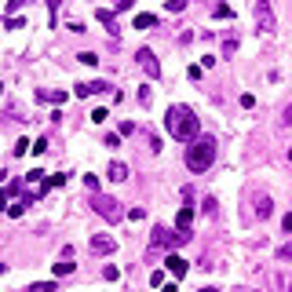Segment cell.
I'll return each instance as SVG.
<instances>
[{
	"mask_svg": "<svg viewBox=\"0 0 292 292\" xmlns=\"http://www.w3.org/2000/svg\"><path fill=\"white\" fill-rule=\"evenodd\" d=\"M164 128H168V135H172V139H179V143H194L197 135H201V121L194 117L190 106H168Z\"/></svg>",
	"mask_w": 292,
	"mask_h": 292,
	"instance_id": "cell-1",
	"label": "cell"
},
{
	"mask_svg": "<svg viewBox=\"0 0 292 292\" xmlns=\"http://www.w3.org/2000/svg\"><path fill=\"white\" fill-rule=\"evenodd\" d=\"M212 161H216V139L197 135V139L187 146V168L190 172H205V168H212Z\"/></svg>",
	"mask_w": 292,
	"mask_h": 292,
	"instance_id": "cell-2",
	"label": "cell"
},
{
	"mask_svg": "<svg viewBox=\"0 0 292 292\" xmlns=\"http://www.w3.org/2000/svg\"><path fill=\"white\" fill-rule=\"evenodd\" d=\"M91 212H95V216H102L106 223H121V219H125V208H121V201H113V197H106V194H91Z\"/></svg>",
	"mask_w": 292,
	"mask_h": 292,
	"instance_id": "cell-3",
	"label": "cell"
},
{
	"mask_svg": "<svg viewBox=\"0 0 292 292\" xmlns=\"http://www.w3.org/2000/svg\"><path fill=\"white\" fill-rule=\"evenodd\" d=\"M256 26H259V33H270L274 29V8H270V0H256Z\"/></svg>",
	"mask_w": 292,
	"mask_h": 292,
	"instance_id": "cell-4",
	"label": "cell"
},
{
	"mask_svg": "<svg viewBox=\"0 0 292 292\" xmlns=\"http://www.w3.org/2000/svg\"><path fill=\"white\" fill-rule=\"evenodd\" d=\"M168 245H176V234H172L168 226H153V234H150V252L168 249Z\"/></svg>",
	"mask_w": 292,
	"mask_h": 292,
	"instance_id": "cell-5",
	"label": "cell"
},
{
	"mask_svg": "<svg viewBox=\"0 0 292 292\" xmlns=\"http://www.w3.org/2000/svg\"><path fill=\"white\" fill-rule=\"evenodd\" d=\"M106 91H110V84H106V81H88V84H77L73 95H77V99H88V95H106Z\"/></svg>",
	"mask_w": 292,
	"mask_h": 292,
	"instance_id": "cell-6",
	"label": "cell"
},
{
	"mask_svg": "<svg viewBox=\"0 0 292 292\" xmlns=\"http://www.w3.org/2000/svg\"><path fill=\"white\" fill-rule=\"evenodd\" d=\"M135 59H139V66L146 70V77H161V63H157V55H153L150 48H139Z\"/></svg>",
	"mask_w": 292,
	"mask_h": 292,
	"instance_id": "cell-7",
	"label": "cell"
},
{
	"mask_svg": "<svg viewBox=\"0 0 292 292\" xmlns=\"http://www.w3.org/2000/svg\"><path fill=\"white\" fill-rule=\"evenodd\" d=\"M117 249V238H110V234H95V238H91V252H95V256H110Z\"/></svg>",
	"mask_w": 292,
	"mask_h": 292,
	"instance_id": "cell-8",
	"label": "cell"
},
{
	"mask_svg": "<svg viewBox=\"0 0 292 292\" xmlns=\"http://www.w3.org/2000/svg\"><path fill=\"white\" fill-rule=\"evenodd\" d=\"M164 270H168V274H172V278L179 281L183 274H187V259H183V256H176V252H172V256L164 259Z\"/></svg>",
	"mask_w": 292,
	"mask_h": 292,
	"instance_id": "cell-9",
	"label": "cell"
},
{
	"mask_svg": "<svg viewBox=\"0 0 292 292\" xmlns=\"http://www.w3.org/2000/svg\"><path fill=\"white\" fill-rule=\"evenodd\" d=\"M95 19H99V22H102V26H106V29H110V33L117 37V29H121V22H117V15H113L110 8H99V11H95Z\"/></svg>",
	"mask_w": 292,
	"mask_h": 292,
	"instance_id": "cell-10",
	"label": "cell"
},
{
	"mask_svg": "<svg viewBox=\"0 0 292 292\" xmlns=\"http://www.w3.org/2000/svg\"><path fill=\"white\" fill-rule=\"evenodd\" d=\"M37 99H44V102H59V106H63V102H66V91H51V88H40V91H37Z\"/></svg>",
	"mask_w": 292,
	"mask_h": 292,
	"instance_id": "cell-11",
	"label": "cell"
},
{
	"mask_svg": "<svg viewBox=\"0 0 292 292\" xmlns=\"http://www.w3.org/2000/svg\"><path fill=\"white\" fill-rule=\"evenodd\" d=\"M176 223H179V230H190V223H194V208H190V205H187V208H179Z\"/></svg>",
	"mask_w": 292,
	"mask_h": 292,
	"instance_id": "cell-12",
	"label": "cell"
},
{
	"mask_svg": "<svg viewBox=\"0 0 292 292\" xmlns=\"http://www.w3.org/2000/svg\"><path fill=\"white\" fill-rule=\"evenodd\" d=\"M157 26V15H135V29H153Z\"/></svg>",
	"mask_w": 292,
	"mask_h": 292,
	"instance_id": "cell-13",
	"label": "cell"
},
{
	"mask_svg": "<svg viewBox=\"0 0 292 292\" xmlns=\"http://www.w3.org/2000/svg\"><path fill=\"white\" fill-rule=\"evenodd\" d=\"M270 212H274V205H270V197H259V201H256V216H259V219H267Z\"/></svg>",
	"mask_w": 292,
	"mask_h": 292,
	"instance_id": "cell-14",
	"label": "cell"
},
{
	"mask_svg": "<svg viewBox=\"0 0 292 292\" xmlns=\"http://www.w3.org/2000/svg\"><path fill=\"white\" fill-rule=\"evenodd\" d=\"M63 183H66V176H63V172H59V176H48V179H44V187L37 190V197H40L44 190H51V187H63Z\"/></svg>",
	"mask_w": 292,
	"mask_h": 292,
	"instance_id": "cell-15",
	"label": "cell"
},
{
	"mask_svg": "<svg viewBox=\"0 0 292 292\" xmlns=\"http://www.w3.org/2000/svg\"><path fill=\"white\" fill-rule=\"evenodd\" d=\"M110 179H113V183H121V179H128V168L121 164V161H113V164H110Z\"/></svg>",
	"mask_w": 292,
	"mask_h": 292,
	"instance_id": "cell-16",
	"label": "cell"
},
{
	"mask_svg": "<svg viewBox=\"0 0 292 292\" xmlns=\"http://www.w3.org/2000/svg\"><path fill=\"white\" fill-rule=\"evenodd\" d=\"M26 205H29V201H15V205H8V216H11V219H19L22 212H26Z\"/></svg>",
	"mask_w": 292,
	"mask_h": 292,
	"instance_id": "cell-17",
	"label": "cell"
},
{
	"mask_svg": "<svg viewBox=\"0 0 292 292\" xmlns=\"http://www.w3.org/2000/svg\"><path fill=\"white\" fill-rule=\"evenodd\" d=\"M212 15H216V19H230L234 8H230V4H216V8H212Z\"/></svg>",
	"mask_w": 292,
	"mask_h": 292,
	"instance_id": "cell-18",
	"label": "cell"
},
{
	"mask_svg": "<svg viewBox=\"0 0 292 292\" xmlns=\"http://www.w3.org/2000/svg\"><path fill=\"white\" fill-rule=\"evenodd\" d=\"M77 63H84V66H95V63H99V55H95V51H81V55H77Z\"/></svg>",
	"mask_w": 292,
	"mask_h": 292,
	"instance_id": "cell-19",
	"label": "cell"
},
{
	"mask_svg": "<svg viewBox=\"0 0 292 292\" xmlns=\"http://www.w3.org/2000/svg\"><path fill=\"white\" fill-rule=\"evenodd\" d=\"M278 259H281V263H292V241L278 249Z\"/></svg>",
	"mask_w": 292,
	"mask_h": 292,
	"instance_id": "cell-20",
	"label": "cell"
},
{
	"mask_svg": "<svg viewBox=\"0 0 292 292\" xmlns=\"http://www.w3.org/2000/svg\"><path fill=\"white\" fill-rule=\"evenodd\" d=\"M84 190L88 194H99V179L95 176H84Z\"/></svg>",
	"mask_w": 292,
	"mask_h": 292,
	"instance_id": "cell-21",
	"label": "cell"
},
{
	"mask_svg": "<svg viewBox=\"0 0 292 292\" xmlns=\"http://www.w3.org/2000/svg\"><path fill=\"white\" fill-rule=\"evenodd\" d=\"M55 274H73V263H70V256L63 259V263H55Z\"/></svg>",
	"mask_w": 292,
	"mask_h": 292,
	"instance_id": "cell-22",
	"label": "cell"
},
{
	"mask_svg": "<svg viewBox=\"0 0 292 292\" xmlns=\"http://www.w3.org/2000/svg\"><path fill=\"white\" fill-rule=\"evenodd\" d=\"M29 292H55L51 281H37V285H29Z\"/></svg>",
	"mask_w": 292,
	"mask_h": 292,
	"instance_id": "cell-23",
	"label": "cell"
},
{
	"mask_svg": "<svg viewBox=\"0 0 292 292\" xmlns=\"http://www.w3.org/2000/svg\"><path fill=\"white\" fill-rule=\"evenodd\" d=\"M164 8H168V11H172V15H179L183 8H187V0H168V4H164Z\"/></svg>",
	"mask_w": 292,
	"mask_h": 292,
	"instance_id": "cell-24",
	"label": "cell"
},
{
	"mask_svg": "<svg viewBox=\"0 0 292 292\" xmlns=\"http://www.w3.org/2000/svg\"><path fill=\"white\" fill-rule=\"evenodd\" d=\"M150 285H153V288H161V285H164V274H161V270H153V274H150Z\"/></svg>",
	"mask_w": 292,
	"mask_h": 292,
	"instance_id": "cell-25",
	"label": "cell"
},
{
	"mask_svg": "<svg viewBox=\"0 0 292 292\" xmlns=\"http://www.w3.org/2000/svg\"><path fill=\"white\" fill-rule=\"evenodd\" d=\"M4 26H8V29H22V26H26V22H22V19H19V15H11V19H8V22H4Z\"/></svg>",
	"mask_w": 292,
	"mask_h": 292,
	"instance_id": "cell-26",
	"label": "cell"
},
{
	"mask_svg": "<svg viewBox=\"0 0 292 292\" xmlns=\"http://www.w3.org/2000/svg\"><path fill=\"white\" fill-rule=\"evenodd\" d=\"M26 150H33V146H29V139H19V143H15V153H19V157H22Z\"/></svg>",
	"mask_w": 292,
	"mask_h": 292,
	"instance_id": "cell-27",
	"label": "cell"
},
{
	"mask_svg": "<svg viewBox=\"0 0 292 292\" xmlns=\"http://www.w3.org/2000/svg\"><path fill=\"white\" fill-rule=\"evenodd\" d=\"M234 51H238V40H234V37H230V40L223 44V55H234Z\"/></svg>",
	"mask_w": 292,
	"mask_h": 292,
	"instance_id": "cell-28",
	"label": "cell"
},
{
	"mask_svg": "<svg viewBox=\"0 0 292 292\" xmlns=\"http://www.w3.org/2000/svg\"><path fill=\"white\" fill-rule=\"evenodd\" d=\"M128 219H135V223L146 219V208H132V212H128Z\"/></svg>",
	"mask_w": 292,
	"mask_h": 292,
	"instance_id": "cell-29",
	"label": "cell"
},
{
	"mask_svg": "<svg viewBox=\"0 0 292 292\" xmlns=\"http://www.w3.org/2000/svg\"><path fill=\"white\" fill-rule=\"evenodd\" d=\"M106 117H110V113H106V110H91V121H95V125H102Z\"/></svg>",
	"mask_w": 292,
	"mask_h": 292,
	"instance_id": "cell-30",
	"label": "cell"
},
{
	"mask_svg": "<svg viewBox=\"0 0 292 292\" xmlns=\"http://www.w3.org/2000/svg\"><path fill=\"white\" fill-rule=\"evenodd\" d=\"M22 4H26V0H8V15H15V11L22 8Z\"/></svg>",
	"mask_w": 292,
	"mask_h": 292,
	"instance_id": "cell-31",
	"label": "cell"
},
{
	"mask_svg": "<svg viewBox=\"0 0 292 292\" xmlns=\"http://www.w3.org/2000/svg\"><path fill=\"white\" fill-rule=\"evenodd\" d=\"M132 4H135V0H117V11H128Z\"/></svg>",
	"mask_w": 292,
	"mask_h": 292,
	"instance_id": "cell-32",
	"label": "cell"
},
{
	"mask_svg": "<svg viewBox=\"0 0 292 292\" xmlns=\"http://www.w3.org/2000/svg\"><path fill=\"white\" fill-rule=\"evenodd\" d=\"M281 121H285V125H292V102L285 106V117H281Z\"/></svg>",
	"mask_w": 292,
	"mask_h": 292,
	"instance_id": "cell-33",
	"label": "cell"
},
{
	"mask_svg": "<svg viewBox=\"0 0 292 292\" xmlns=\"http://www.w3.org/2000/svg\"><path fill=\"white\" fill-rule=\"evenodd\" d=\"M0 212H8V194L0 190Z\"/></svg>",
	"mask_w": 292,
	"mask_h": 292,
	"instance_id": "cell-34",
	"label": "cell"
},
{
	"mask_svg": "<svg viewBox=\"0 0 292 292\" xmlns=\"http://www.w3.org/2000/svg\"><path fill=\"white\" fill-rule=\"evenodd\" d=\"M285 230H288V234H292V212H288V216H285Z\"/></svg>",
	"mask_w": 292,
	"mask_h": 292,
	"instance_id": "cell-35",
	"label": "cell"
},
{
	"mask_svg": "<svg viewBox=\"0 0 292 292\" xmlns=\"http://www.w3.org/2000/svg\"><path fill=\"white\" fill-rule=\"evenodd\" d=\"M161 292H176V285H161Z\"/></svg>",
	"mask_w": 292,
	"mask_h": 292,
	"instance_id": "cell-36",
	"label": "cell"
},
{
	"mask_svg": "<svg viewBox=\"0 0 292 292\" xmlns=\"http://www.w3.org/2000/svg\"><path fill=\"white\" fill-rule=\"evenodd\" d=\"M201 292H219V288H201Z\"/></svg>",
	"mask_w": 292,
	"mask_h": 292,
	"instance_id": "cell-37",
	"label": "cell"
},
{
	"mask_svg": "<svg viewBox=\"0 0 292 292\" xmlns=\"http://www.w3.org/2000/svg\"><path fill=\"white\" fill-rule=\"evenodd\" d=\"M288 161H292V146H288Z\"/></svg>",
	"mask_w": 292,
	"mask_h": 292,
	"instance_id": "cell-38",
	"label": "cell"
},
{
	"mask_svg": "<svg viewBox=\"0 0 292 292\" xmlns=\"http://www.w3.org/2000/svg\"><path fill=\"white\" fill-rule=\"evenodd\" d=\"M288 292H292V285H288Z\"/></svg>",
	"mask_w": 292,
	"mask_h": 292,
	"instance_id": "cell-39",
	"label": "cell"
}]
</instances>
